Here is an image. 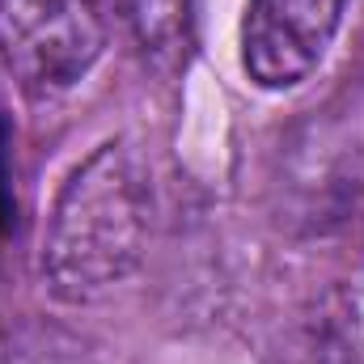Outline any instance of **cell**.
<instances>
[{"label": "cell", "mask_w": 364, "mask_h": 364, "mask_svg": "<svg viewBox=\"0 0 364 364\" xmlns=\"http://www.w3.org/2000/svg\"><path fill=\"white\" fill-rule=\"evenodd\" d=\"M114 30V0H0V64L30 97H60L93 73Z\"/></svg>", "instance_id": "obj_3"}, {"label": "cell", "mask_w": 364, "mask_h": 364, "mask_svg": "<svg viewBox=\"0 0 364 364\" xmlns=\"http://www.w3.org/2000/svg\"><path fill=\"white\" fill-rule=\"evenodd\" d=\"M114 9H119V30H127L136 51L157 73H174L186 60L195 0H114Z\"/></svg>", "instance_id": "obj_6"}, {"label": "cell", "mask_w": 364, "mask_h": 364, "mask_svg": "<svg viewBox=\"0 0 364 364\" xmlns=\"http://www.w3.org/2000/svg\"><path fill=\"white\" fill-rule=\"evenodd\" d=\"M348 0H246L242 64L259 90H292L326 60Z\"/></svg>", "instance_id": "obj_4"}, {"label": "cell", "mask_w": 364, "mask_h": 364, "mask_svg": "<svg viewBox=\"0 0 364 364\" xmlns=\"http://www.w3.org/2000/svg\"><path fill=\"white\" fill-rule=\"evenodd\" d=\"M263 364H364L356 314L343 296H322L288 318Z\"/></svg>", "instance_id": "obj_5"}, {"label": "cell", "mask_w": 364, "mask_h": 364, "mask_svg": "<svg viewBox=\"0 0 364 364\" xmlns=\"http://www.w3.org/2000/svg\"><path fill=\"white\" fill-rule=\"evenodd\" d=\"M0 364H102L93 348L55 322H17L0 331Z\"/></svg>", "instance_id": "obj_7"}, {"label": "cell", "mask_w": 364, "mask_h": 364, "mask_svg": "<svg viewBox=\"0 0 364 364\" xmlns=\"http://www.w3.org/2000/svg\"><path fill=\"white\" fill-rule=\"evenodd\" d=\"M153 229V186L140 153L123 140L97 144L64 178L47 233L43 279L55 301L90 305L140 267Z\"/></svg>", "instance_id": "obj_1"}, {"label": "cell", "mask_w": 364, "mask_h": 364, "mask_svg": "<svg viewBox=\"0 0 364 364\" xmlns=\"http://www.w3.org/2000/svg\"><path fill=\"white\" fill-rule=\"evenodd\" d=\"M275 216L288 233L326 237L364 216V81L301 114L275 153Z\"/></svg>", "instance_id": "obj_2"}]
</instances>
